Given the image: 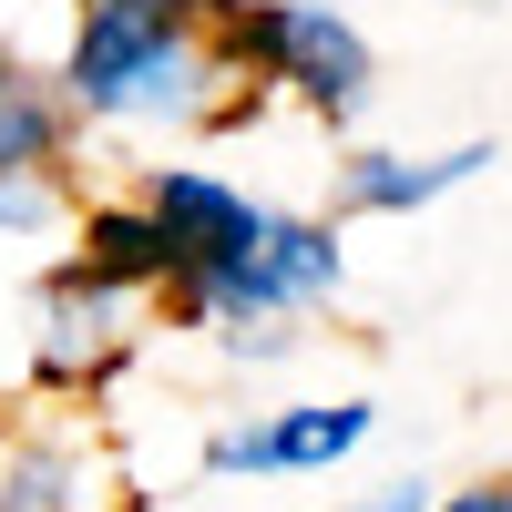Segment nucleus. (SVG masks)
<instances>
[{"instance_id":"obj_6","label":"nucleus","mask_w":512,"mask_h":512,"mask_svg":"<svg viewBox=\"0 0 512 512\" xmlns=\"http://www.w3.org/2000/svg\"><path fill=\"white\" fill-rule=\"evenodd\" d=\"M472 164H492L482 144H461V154H359L349 164V175H338V195H349L359 205V216H400V205H431L441 185H461V175H472Z\"/></svg>"},{"instance_id":"obj_1","label":"nucleus","mask_w":512,"mask_h":512,"mask_svg":"<svg viewBox=\"0 0 512 512\" xmlns=\"http://www.w3.org/2000/svg\"><path fill=\"white\" fill-rule=\"evenodd\" d=\"M72 93L82 113H195L205 103L195 21L154 11V0H93L72 31Z\"/></svg>"},{"instance_id":"obj_13","label":"nucleus","mask_w":512,"mask_h":512,"mask_svg":"<svg viewBox=\"0 0 512 512\" xmlns=\"http://www.w3.org/2000/svg\"><path fill=\"white\" fill-rule=\"evenodd\" d=\"M82 11H93V0H82Z\"/></svg>"},{"instance_id":"obj_4","label":"nucleus","mask_w":512,"mask_h":512,"mask_svg":"<svg viewBox=\"0 0 512 512\" xmlns=\"http://www.w3.org/2000/svg\"><path fill=\"white\" fill-rule=\"evenodd\" d=\"M82 277L93 287H175V236L154 226V205H103V216H82Z\"/></svg>"},{"instance_id":"obj_5","label":"nucleus","mask_w":512,"mask_h":512,"mask_svg":"<svg viewBox=\"0 0 512 512\" xmlns=\"http://www.w3.org/2000/svg\"><path fill=\"white\" fill-rule=\"evenodd\" d=\"M113 349H123V297L93 287V277H62L52 308H41V369L52 379H93Z\"/></svg>"},{"instance_id":"obj_3","label":"nucleus","mask_w":512,"mask_h":512,"mask_svg":"<svg viewBox=\"0 0 512 512\" xmlns=\"http://www.w3.org/2000/svg\"><path fill=\"white\" fill-rule=\"evenodd\" d=\"M359 431H369V410H359V400L277 410V420H256V431H226V441H216V472H318V461L359 451Z\"/></svg>"},{"instance_id":"obj_8","label":"nucleus","mask_w":512,"mask_h":512,"mask_svg":"<svg viewBox=\"0 0 512 512\" xmlns=\"http://www.w3.org/2000/svg\"><path fill=\"white\" fill-rule=\"evenodd\" d=\"M52 154H62V113L0 62V175H41Z\"/></svg>"},{"instance_id":"obj_12","label":"nucleus","mask_w":512,"mask_h":512,"mask_svg":"<svg viewBox=\"0 0 512 512\" xmlns=\"http://www.w3.org/2000/svg\"><path fill=\"white\" fill-rule=\"evenodd\" d=\"M379 512H420V502H410V492H400V502H379Z\"/></svg>"},{"instance_id":"obj_11","label":"nucleus","mask_w":512,"mask_h":512,"mask_svg":"<svg viewBox=\"0 0 512 512\" xmlns=\"http://www.w3.org/2000/svg\"><path fill=\"white\" fill-rule=\"evenodd\" d=\"M154 11H175V21H205V11H226V0H154Z\"/></svg>"},{"instance_id":"obj_7","label":"nucleus","mask_w":512,"mask_h":512,"mask_svg":"<svg viewBox=\"0 0 512 512\" xmlns=\"http://www.w3.org/2000/svg\"><path fill=\"white\" fill-rule=\"evenodd\" d=\"M256 287H267V308H287V297H328V287H338V246H328V226L267 216V246H256Z\"/></svg>"},{"instance_id":"obj_10","label":"nucleus","mask_w":512,"mask_h":512,"mask_svg":"<svg viewBox=\"0 0 512 512\" xmlns=\"http://www.w3.org/2000/svg\"><path fill=\"white\" fill-rule=\"evenodd\" d=\"M451 512H512V482H492V492H461Z\"/></svg>"},{"instance_id":"obj_2","label":"nucleus","mask_w":512,"mask_h":512,"mask_svg":"<svg viewBox=\"0 0 512 512\" xmlns=\"http://www.w3.org/2000/svg\"><path fill=\"white\" fill-rule=\"evenodd\" d=\"M236 62H256L267 82H297L318 113H349L369 82V41L338 11H318V0H256L236 21Z\"/></svg>"},{"instance_id":"obj_9","label":"nucleus","mask_w":512,"mask_h":512,"mask_svg":"<svg viewBox=\"0 0 512 512\" xmlns=\"http://www.w3.org/2000/svg\"><path fill=\"white\" fill-rule=\"evenodd\" d=\"M72 472L62 461H21L11 482H0V512H72V492H62Z\"/></svg>"}]
</instances>
